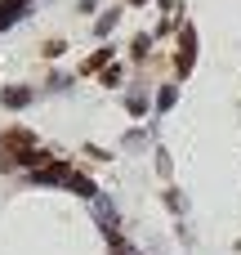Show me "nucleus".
Wrapping results in <instances>:
<instances>
[{"instance_id": "f257e3e1", "label": "nucleus", "mask_w": 241, "mask_h": 255, "mask_svg": "<svg viewBox=\"0 0 241 255\" xmlns=\"http://www.w3.org/2000/svg\"><path fill=\"white\" fill-rule=\"evenodd\" d=\"M192 58H197V36H192V31H183V54H179V76H188Z\"/></svg>"}, {"instance_id": "f03ea898", "label": "nucleus", "mask_w": 241, "mask_h": 255, "mask_svg": "<svg viewBox=\"0 0 241 255\" xmlns=\"http://www.w3.org/2000/svg\"><path fill=\"white\" fill-rule=\"evenodd\" d=\"M27 99H31V94H27V90H9V94H4V103H13V108H22V103H27Z\"/></svg>"}, {"instance_id": "7ed1b4c3", "label": "nucleus", "mask_w": 241, "mask_h": 255, "mask_svg": "<svg viewBox=\"0 0 241 255\" xmlns=\"http://www.w3.org/2000/svg\"><path fill=\"white\" fill-rule=\"evenodd\" d=\"M157 103H161V108H174V85H165V90H161V99H157Z\"/></svg>"}, {"instance_id": "20e7f679", "label": "nucleus", "mask_w": 241, "mask_h": 255, "mask_svg": "<svg viewBox=\"0 0 241 255\" xmlns=\"http://www.w3.org/2000/svg\"><path fill=\"white\" fill-rule=\"evenodd\" d=\"M134 4H139V0H134Z\"/></svg>"}]
</instances>
